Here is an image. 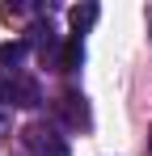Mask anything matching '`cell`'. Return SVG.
Returning a JSON list of instances; mask_svg holds the SVG:
<instances>
[{
	"label": "cell",
	"instance_id": "1",
	"mask_svg": "<svg viewBox=\"0 0 152 156\" xmlns=\"http://www.w3.org/2000/svg\"><path fill=\"white\" fill-rule=\"evenodd\" d=\"M42 93L38 84L21 72H0V105H38Z\"/></svg>",
	"mask_w": 152,
	"mask_h": 156
},
{
	"label": "cell",
	"instance_id": "2",
	"mask_svg": "<svg viewBox=\"0 0 152 156\" xmlns=\"http://www.w3.org/2000/svg\"><path fill=\"white\" fill-rule=\"evenodd\" d=\"M55 110H59V118H63L68 127H76V131H89V127H93L89 101H85V93H76V89H68V93L55 101Z\"/></svg>",
	"mask_w": 152,
	"mask_h": 156
},
{
	"label": "cell",
	"instance_id": "3",
	"mask_svg": "<svg viewBox=\"0 0 152 156\" xmlns=\"http://www.w3.org/2000/svg\"><path fill=\"white\" fill-rule=\"evenodd\" d=\"M25 148L34 156H68V144H63L51 127H42V122H34V127L25 131Z\"/></svg>",
	"mask_w": 152,
	"mask_h": 156
},
{
	"label": "cell",
	"instance_id": "4",
	"mask_svg": "<svg viewBox=\"0 0 152 156\" xmlns=\"http://www.w3.org/2000/svg\"><path fill=\"white\" fill-rule=\"evenodd\" d=\"M30 51V42H0V72H21V59Z\"/></svg>",
	"mask_w": 152,
	"mask_h": 156
},
{
	"label": "cell",
	"instance_id": "5",
	"mask_svg": "<svg viewBox=\"0 0 152 156\" xmlns=\"http://www.w3.org/2000/svg\"><path fill=\"white\" fill-rule=\"evenodd\" d=\"M97 4H76V9H68V21H72V30H76V38H80V34H85V30L93 26V21H97Z\"/></svg>",
	"mask_w": 152,
	"mask_h": 156
},
{
	"label": "cell",
	"instance_id": "6",
	"mask_svg": "<svg viewBox=\"0 0 152 156\" xmlns=\"http://www.w3.org/2000/svg\"><path fill=\"white\" fill-rule=\"evenodd\" d=\"M80 59H85V47H80V38L72 34V38L63 42V51H59V72H76Z\"/></svg>",
	"mask_w": 152,
	"mask_h": 156
},
{
	"label": "cell",
	"instance_id": "7",
	"mask_svg": "<svg viewBox=\"0 0 152 156\" xmlns=\"http://www.w3.org/2000/svg\"><path fill=\"white\" fill-rule=\"evenodd\" d=\"M34 42H38V51H42V59H47V51H55V38H51V26H34Z\"/></svg>",
	"mask_w": 152,
	"mask_h": 156
},
{
	"label": "cell",
	"instance_id": "8",
	"mask_svg": "<svg viewBox=\"0 0 152 156\" xmlns=\"http://www.w3.org/2000/svg\"><path fill=\"white\" fill-rule=\"evenodd\" d=\"M9 131H13V114H9V105H0V144H4Z\"/></svg>",
	"mask_w": 152,
	"mask_h": 156
},
{
	"label": "cell",
	"instance_id": "9",
	"mask_svg": "<svg viewBox=\"0 0 152 156\" xmlns=\"http://www.w3.org/2000/svg\"><path fill=\"white\" fill-rule=\"evenodd\" d=\"M148 148H152V144H148Z\"/></svg>",
	"mask_w": 152,
	"mask_h": 156
}]
</instances>
